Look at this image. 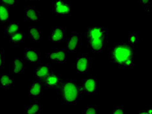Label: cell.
Returning a JSON list of instances; mask_svg holds the SVG:
<instances>
[{
  "mask_svg": "<svg viewBox=\"0 0 152 114\" xmlns=\"http://www.w3.org/2000/svg\"><path fill=\"white\" fill-rule=\"evenodd\" d=\"M133 47L129 43H114L109 50L108 60L120 68H133Z\"/></svg>",
  "mask_w": 152,
  "mask_h": 114,
  "instance_id": "1",
  "label": "cell"
},
{
  "mask_svg": "<svg viewBox=\"0 0 152 114\" xmlns=\"http://www.w3.org/2000/svg\"><path fill=\"white\" fill-rule=\"evenodd\" d=\"M108 29L98 25L87 27V46L95 53H101L108 43Z\"/></svg>",
  "mask_w": 152,
  "mask_h": 114,
  "instance_id": "2",
  "label": "cell"
},
{
  "mask_svg": "<svg viewBox=\"0 0 152 114\" xmlns=\"http://www.w3.org/2000/svg\"><path fill=\"white\" fill-rule=\"evenodd\" d=\"M61 104L63 105H76L81 99L83 94L81 85H79L77 80L66 79L61 82L59 86Z\"/></svg>",
  "mask_w": 152,
  "mask_h": 114,
  "instance_id": "3",
  "label": "cell"
},
{
  "mask_svg": "<svg viewBox=\"0 0 152 114\" xmlns=\"http://www.w3.org/2000/svg\"><path fill=\"white\" fill-rule=\"evenodd\" d=\"M51 11L55 16H71L72 7L71 3L66 0H54L51 3Z\"/></svg>",
  "mask_w": 152,
  "mask_h": 114,
  "instance_id": "4",
  "label": "cell"
},
{
  "mask_svg": "<svg viewBox=\"0 0 152 114\" xmlns=\"http://www.w3.org/2000/svg\"><path fill=\"white\" fill-rule=\"evenodd\" d=\"M82 32H72L70 35L67 38L65 50L67 52H75L78 48L81 47L83 40Z\"/></svg>",
  "mask_w": 152,
  "mask_h": 114,
  "instance_id": "5",
  "label": "cell"
},
{
  "mask_svg": "<svg viewBox=\"0 0 152 114\" xmlns=\"http://www.w3.org/2000/svg\"><path fill=\"white\" fill-rule=\"evenodd\" d=\"M92 61L87 55L79 54L76 60L75 68L78 73L87 74L92 68Z\"/></svg>",
  "mask_w": 152,
  "mask_h": 114,
  "instance_id": "6",
  "label": "cell"
},
{
  "mask_svg": "<svg viewBox=\"0 0 152 114\" xmlns=\"http://www.w3.org/2000/svg\"><path fill=\"white\" fill-rule=\"evenodd\" d=\"M61 84V75L55 72H50L48 76L44 79L43 85L46 89L58 88Z\"/></svg>",
  "mask_w": 152,
  "mask_h": 114,
  "instance_id": "7",
  "label": "cell"
},
{
  "mask_svg": "<svg viewBox=\"0 0 152 114\" xmlns=\"http://www.w3.org/2000/svg\"><path fill=\"white\" fill-rule=\"evenodd\" d=\"M82 93L86 95H94L97 90V80L94 77L85 78L81 85Z\"/></svg>",
  "mask_w": 152,
  "mask_h": 114,
  "instance_id": "8",
  "label": "cell"
},
{
  "mask_svg": "<svg viewBox=\"0 0 152 114\" xmlns=\"http://www.w3.org/2000/svg\"><path fill=\"white\" fill-rule=\"evenodd\" d=\"M66 54L67 51L65 49H57L48 52L46 57L55 63H64L66 61Z\"/></svg>",
  "mask_w": 152,
  "mask_h": 114,
  "instance_id": "9",
  "label": "cell"
},
{
  "mask_svg": "<svg viewBox=\"0 0 152 114\" xmlns=\"http://www.w3.org/2000/svg\"><path fill=\"white\" fill-rule=\"evenodd\" d=\"M23 60L27 63H39L40 61L39 51L33 48H26L23 53Z\"/></svg>",
  "mask_w": 152,
  "mask_h": 114,
  "instance_id": "10",
  "label": "cell"
},
{
  "mask_svg": "<svg viewBox=\"0 0 152 114\" xmlns=\"http://www.w3.org/2000/svg\"><path fill=\"white\" fill-rule=\"evenodd\" d=\"M50 71L51 67L49 65L46 63H37L34 77L37 80H42L50 74L51 72Z\"/></svg>",
  "mask_w": 152,
  "mask_h": 114,
  "instance_id": "11",
  "label": "cell"
},
{
  "mask_svg": "<svg viewBox=\"0 0 152 114\" xmlns=\"http://www.w3.org/2000/svg\"><path fill=\"white\" fill-rule=\"evenodd\" d=\"M42 93V85L40 80H34L31 81L29 94L33 99L40 98Z\"/></svg>",
  "mask_w": 152,
  "mask_h": 114,
  "instance_id": "12",
  "label": "cell"
},
{
  "mask_svg": "<svg viewBox=\"0 0 152 114\" xmlns=\"http://www.w3.org/2000/svg\"><path fill=\"white\" fill-rule=\"evenodd\" d=\"M66 38L65 28L63 27H56L51 30V41L52 43H61Z\"/></svg>",
  "mask_w": 152,
  "mask_h": 114,
  "instance_id": "13",
  "label": "cell"
},
{
  "mask_svg": "<svg viewBox=\"0 0 152 114\" xmlns=\"http://www.w3.org/2000/svg\"><path fill=\"white\" fill-rule=\"evenodd\" d=\"M26 20L33 22H39L40 18V12L34 6L26 7L25 9Z\"/></svg>",
  "mask_w": 152,
  "mask_h": 114,
  "instance_id": "14",
  "label": "cell"
},
{
  "mask_svg": "<svg viewBox=\"0 0 152 114\" xmlns=\"http://www.w3.org/2000/svg\"><path fill=\"white\" fill-rule=\"evenodd\" d=\"M26 68V61L21 58H15L12 63V71L15 74H21Z\"/></svg>",
  "mask_w": 152,
  "mask_h": 114,
  "instance_id": "15",
  "label": "cell"
},
{
  "mask_svg": "<svg viewBox=\"0 0 152 114\" xmlns=\"http://www.w3.org/2000/svg\"><path fill=\"white\" fill-rule=\"evenodd\" d=\"M14 87V79L9 74L0 75V88L3 89H9Z\"/></svg>",
  "mask_w": 152,
  "mask_h": 114,
  "instance_id": "16",
  "label": "cell"
},
{
  "mask_svg": "<svg viewBox=\"0 0 152 114\" xmlns=\"http://www.w3.org/2000/svg\"><path fill=\"white\" fill-rule=\"evenodd\" d=\"M26 113L30 114H39L40 113V104L34 99L31 100L30 104L28 106H26Z\"/></svg>",
  "mask_w": 152,
  "mask_h": 114,
  "instance_id": "17",
  "label": "cell"
},
{
  "mask_svg": "<svg viewBox=\"0 0 152 114\" xmlns=\"http://www.w3.org/2000/svg\"><path fill=\"white\" fill-rule=\"evenodd\" d=\"M11 16V8L0 3V22L5 23L9 21Z\"/></svg>",
  "mask_w": 152,
  "mask_h": 114,
  "instance_id": "18",
  "label": "cell"
},
{
  "mask_svg": "<svg viewBox=\"0 0 152 114\" xmlns=\"http://www.w3.org/2000/svg\"><path fill=\"white\" fill-rule=\"evenodd\" d=\"M20 31V24L15 22H10L5 27L4 34L6 37H9Z\"/></svg>",
  "mask_w": 152,
  "mask_h": 114,
  "instance_id": "19",
  "label": "cell"
},
{
  "mask_svg": "<svg viewBox=\"0 0 152 114\" xmlns=\"http://www.w3.org/2000/svg\"><path fill=\"white\" fill-rule=\"evenodd\" d=\"M30 39L33 42L39 43L40 41V27H29L28 28Z\"/></svg>",
  "mask_w": 152,
  "mask_h": 114,
  "instance_id": "20",
  "label": "cell"
},
{
  "mask_svg": "<svg viewBox=\"0 0 152 114\" xmlns=\"http://www.w3.org/2000/svg\"><path fill=\"white\" fill-rule=\"evenodd\" d=\"M9 42L12 44H17L19 43H23L25 39V33L23 32H19L12 35L11 37H9Z\"/></svg>",
  "mask_w": 152,
  "mask_h": 114,
  "instance_id": "21",
  "label": "cell"
},
{
  "mask_svg": "<svg viewBox=\"0 0 152 114\" xmlns=\"http://www.w3.org/2000/svg\"><path fill=\"white\" fill-rule=\"evenodd\" d=\"M139 41V33H129V43L133 46Z\"/></svg>",
  "mask_w": 152,
  "mask_h": 114,
  "instance_id": "22",
  "label": "cell"
},
{
  "mask_svg": "<svg viewBox=\"0 0 152 114\" xmlns=\"http://www.w3.org/2000/svg\"><path fill=\"white\" fill-rule=\"evenodd\" d=\"M83 114H97V107L96 106H88L82 111Z\"/></svg>",
  "mask_w": 152,
  "mask_h": 114,
  "instance_id": "23",
  "label": "cell"
},
{
  "mask_svg": "<svg viewBox=\"0 0 152 114\" xmlns=\"http://www.w3.org/2000/svg\"><path fill=\"white\" fill-rule=\"evenodd\" d=\"M124 106H116L113 108V111L111 112L112 114H123L124 113Z\"/></svg>",
  "mask_w": 152,
  "mask_h": 114,
  "instance_id": "24",
  "label": "cell"
},
{
  "mask_svg": "<svg viewBox=\"0 0 152 114\" xmlns=\"http://www.w3.org/2000/svg\"><path fill=\"white\" fill-rule=\"evenodd\" d=\"M0 3L11 7L16 5V0H0Z\"/></svg>",
  "mask_w": 152,
  "mask_h": 114,
  "instance_id": "25",
  "label": "cell"
},
{
  "mask_svg": "<svg viewBox=\"0 0 152 114\" xmlns=\"http://www.w3.org/2000/svg\"><path fill=\"white\" fill-rule=\"evenodd\" d=\"M140 4L144 6V10L148 13H149V7H150V0H139Z\"/></svg>",
  "mask_w": 152,
  "mask_h": 114,
  "instance_id": "26",
  "label": "cell"
},
{
  "mask_svg": "<svg viewBox=\"0 0 152 114\" xmlns=\"http://www.w3.org/2000/svg\"><path fill=\"white\" fill-rule=\"evenodd\" d=\"M4 63V50L0 48V68L3 67Z\"/></svg>",
  "mask_w": 152,
  "mask_h": 114,
  "instance_id": "27",
  "label": "cell"
},
{
  "mask_svg": "<svg viewBox=\"0 0 152 114\" xmlns=\"http://www.w3.org/2000/svg\"><path fill=\"white\" fill-rule=\"evenodd\" d=\"M140 113H144V114H151L152 113V107L150 106L148 108L145 109L144 111H141L139 112Z\"/></svg>",
  "mask_w": 152,
  "mask_h": 114,
  "instance_id": "28",
  "label": "cell"
},
{
  "mask_svg": "<svg viewBox=\"0 0 152 114\" xmlns=\"http://www.w3.org/2000/svg\"><path fill=\"white\" fill-rule=\"evenodd\" d=\"M28 1H39V0H28Z\"/></svg>",
  "mask_w": 152,
  "mask_h": 114,
  "instance_id": "29",
  "label": "cell"
}]
</instances>
